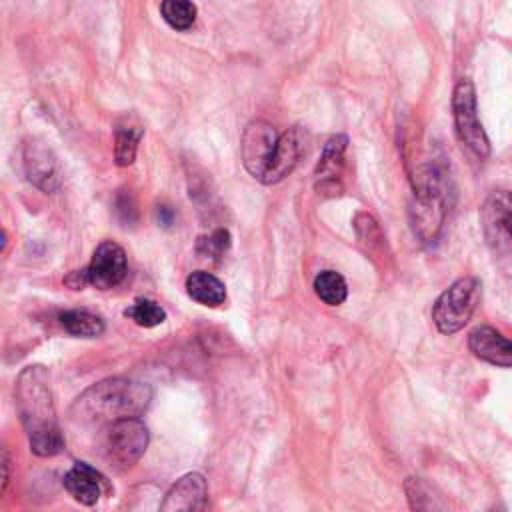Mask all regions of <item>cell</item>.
Returning <instances> with one entry per match:
<instances>
[{
	"label": "cell",
	"instance_id": "15",
	"mask_svg": "<svg viewBox=\"0 0 512 512\" xmlns=\"http://www.w3.org/2000/svg\"><path fill=\"white\" fill-rule=\"evenodd\" d=\"M102 486V474L86 462H74V466L64 474V488L76 502L84 506H92L100 500Z\"/></svg>",
	"mask_w": 512,
	"mask_h": 512
},
{
	"label": "cell",
	"instance_id": "18",
	"mask_svg": "<svg viewBox=\"0 0 512 512\" xmlns=\"http://www.w3.org/2000/svg\"><path fill=\"white\" fill-rule=\"evenodd\" d=\"M58 320L68 334L78 338H96L104 332V320L88 310H66Z\"/></svg>",
	"mask_w": 512,
	"mask_h": 512
},
{
	"label": "cell",
	"instance_id": "3",
	"mask_svg": "<svg viewBox=\"0 0 512 512\" xmlns=\"http://www.w3.org/2000/svg\"><path fill=\"white\" fill-rule=\"evenodd\" d=\"M148 446V428L138 418H120L100 430V452L114 470L134 466Z\"/></svg>",
	"mask_w": 512,
	"mask_h": 512
},
{
	"label": "cell",
	"instance_id": "13",
	"mask_svg": "<svg viewBox=\"0 0 512 512\" xmlns=\"http://www.w3.org/2000/svg\"><path fill=\"white\" fill-rule=\"evenodd\" d=\"M470 352L494 366L512 368V340L504 338L492 326H478L468 336Z\"/></svg>",
	"mask_w": 512,
	"mask_h": 512
},
{
	"label": "cell",
	"instance_id": "7",
	"mask_svg": "<svg viewBox=\"0 0 512 512\" xmlns=\"http://www.w3.org/2000/svg\"><path fill=\"white\" fill-rule=\"evenodd\" d=\"M276 144H278V134L272 124L264 120H254L244 128L240 154H242V164L250 176L262 182L272 162Z\"/></svg>",
	"mask_w": 512,
	"mask_h": 512
},
{
	"label": "cell",
	"instance_id": "9",
	"mask_svg": "<svg viewBox=\"0 0 512 512\" xmlns=\"http://www.w3.org/2000/svg\"><path fill=\"white\" fill-rule=\"evenodd\" d=\"M304 148H306V138H304V132L300 126H292L284 134H280L272 162H270L262 182L276 184L282 178H286L296 168L300 156L304 154Z\"/></svg>",
	"mask_w": 512,
	"mask_h": 512
},
{
	"label": "cell",
	"instance_id": "25",
	"mask_svg": "<svg viewBox=\"0 0 512 512\" xmlns=\"http://www.w3.org/2000/svg\"><path fill=\"white\" fill-rule=\"evenodd\" d=\"M8 480H10V456H8V450L4 448L2 450V490H0V494L6 492Z\"/></svg>",
	"mask_w": 512,
	"mask_h": 512
},
{
	"label": "cell",
	"instance_id": "11",
	"mask_svg": "<svg viewBox=\"0 0 512 512\" xmlns=\"http://www.w3.org/2000/svg\"><path fill=\"white\" fill-rule=\"evenodd\" d=\"M482 222L492 244L512 242V192H492L484 202Z\"/></svg>",
	"mask_w": 512,
	"mask_h": 512
},
{
	"label": "cell",
	"instance_id": "10",
	"mask_svg": "<svg viewBox=\"0 0 512 512\" xmlns=\"http://www.w3.org/2000/svg\"><path fill=\"white\" fill-rule=\"evenodd\" d=\"M24 172L42 192H52L58 186L56 156L40 140H28L24 144Z\"/></svg>",
	"mask_w": 512,
	"mask_h": 512
},
{
	"label": "cell",
	"instance_id": "14",
	"mask_svg": "<svg viewBox=\"0 0 512 512\" xmlns=\"http://www.w3.org/2000/svg\"><path fill=\"white\" fill-rule=\"evenodd\" d=\"M348 138L344 134L332 136L322 152V158L316 166V188L322 194H340V172L344 164V150H346Z\"/></svg>",
	"mask_w": 512,
	"mask_h": 512
},
{
	"label": "cell",
	"instance_id": "22",
	"mask_svg": "<svg viewBox=\"0 0 512 512\" xmlns=\"http://www.w3.org/2000/svg\"><path fill=\"white\" fill-rule=\"evenodd\" d=\"M228 248H230V232L226 228H218L208 236H200L196 242V252L202 258H212V260H220Z\"/></svg>",
	"mask_w": 512,
	"mask_h": 512
},
{
	"label": "cell",
	"instance_id": "4",
	"mask_svg": "<svg viewBox=\"0 0 512 512\" xmlns=\"http://www.w3.org/2000/svg\"><path fill=\"white\" fill-rule=\"evenodd\" d=\"M480 292L482 284L474 276L452 282L432 306V320L436 328L448 336L462 330L480 302Z\"/></svg>",
	"mask_w": 512,
	"mask_h": 512
},
{
	"label": "cell",
	"instance_id": "20",
	"mask_svg": "<svg viewBox=\"0 0 512 512\" xmlns=\"http://www.w3.org/2000/svg\"><path fill=\"white\" fill-rule=\"evenodd\" d=\"M160 14L174 30H188L196 20V6L192 0H162Z\"/></svg>",
	"mask_w": 512,
	"mask_h": 512
},
{
	"label": "cell",
	"instance_id": "26",
	"mask_svg": "<svg viewBox=\"0 0 512 512\" xmlns=\"http://www.w3.org/2000/svg\"><path fill=\"white\" fill-rule=\"evenodd\" d=\"M158 220L164 226H170L174 220V212L170 210V206H158Z\"/></svg>",
	"mask_w": 512,
	"mask_h": 512
},
{
	"label": "cell",
	"instance_id": "19",
	"mask_svg": "<svg viewBox=\"0 0 512 512\" xmlns=\"http://www.w3.org/2000/svg\"><path fill=\"white\" fill-rule=\"evenodd\" d=\"M314 292L316 296L326 302L328 306H338L346 300L348 296V288H346V280L342 278V274H338L336 270H322L316 278H314Z\"/></svg>",
	"mask_w": 512,
	"mask_h": 512
},
{
	"label": "cell",
	"instance_id": "21",
	"mask_svg": "<svg viewBox=\"0 0 512 512\" xmlns=\"http://www.w3.org/2000/svg\"><path fill=\"white\" fill-rule=\"evenodd\" d=\"M124 316H128L130 320H134L138 326H144V328H154L166 320L164 308L158 302L148 298L134 300V304H130L124 310Z\"/></svg>",
	"mask_w": 512,
	"mask_h": 512
},
{
	"label": "cell",
	"instance_id": "6",
	"mask_svg": "<svg viewBox=\"0 0 512 512\" xmlns=\"http://www.w3.org/2000/svg\"><path fill=\"white\" fill-rule=\"evenodd\" d=\"M444 220V192L438 182V174L432 168H424L420 178L416 200L412 206V228L422 242H432Z\"/></svg>",
	"mask_w": 512,
	"mask_h": 512
},
{
	"label": "cell",
	"instance_id": "2",
	"mask_svg": "<svg viewBox=\"0 0 512 512\" xmlns=\"http://www.w3.org/2000/svg\"><path fill=\"white\" fill-rule=\"evenodd\" d=\"M152 400V388L128 378H108L86 388L72 404V418L84 426H106L120 418H138Z\"/></svg>",
	"mask_w": 512,
	"mask_h": 512
},
{
	"label": "cell",
	"instance_id": "24",
	"mask_svg": "<svg viewBox=\"0 0 512 512\" xmlns=\"http://www.w3.org/2000/svg\"><path fill=\"white\" fill-rule=\"evenodd\" d=\"M64 284L72 290H82L84 286H88V278H86V272L84 270H72L66 278H64Z\"/></svg>",
	"mask_w": 512,
	"mask_h": 512
},
{
	"label": "cell",
	"instance_id": "23",
	"mask_svg": "<svg viewBox=\"0 0 512 512\" xmlns=\"http://www.w3.org/2000/svg\"><path fill=\"white\" fill-rule=\"evenodd\" d=\"M116 214L122 222H134L136 220V202L130 192H122L116 196Z\"/></svg>",
	"mask_w": 512,
	"mask_h": 512
},
{
	"label": "cell",
	"instance_id": "12",
	"mask_svg": "<svg viewBox=\"0 0 512 512\" xmlns=\"http://www.w3.org/2000/svg\"><path fill=\"white\" fill-rule=\"evenodd\" d=\"M208 504V488L206 480L198 472L184 474L172 488L166 492L164 502L160 504V510L172 512V510H204Z\"/></svg>",
	"mask_w": 512,
	"mask_h": 512
},
{
	"label": "cell",
	"instance_id": "8",
	"mask_svg": "<svg viewBox=\"0 0 512 512\" xmlns=\"http://www.w3.org/2000/svg\"><path fill=\"white\" fill-rule=\"evenodd\" d=\"M84 272H86L88 284L98 290H110L118 286L128 272V260H126L124 248L112 240L98 244Z\"/></svg>",
	"mask_w": 512,
	"mask_h": 512
},
{
	"label": "cell",
	"instance_id": "1",
	"mask_svg": "<svg viewBox=\"0 0 512 512\" xmlns=\"http://www.w3.org/2000/svg\"><path fill=\"white\" fill-rule=\"evenodd\" d=\"M14 398L30 450L42 458L60 454L64 436L56 418L48 370L44 366H26L16 380Z\"/></svg>",
	"mask_w": 512,
	"mask_h": 512
},
{
	"label": "cell",
	"instance_id": "17",
	"mask_svg": "<svg viewBox=\"0 0 512 512\" xmlns=\"http://www.w3.org/2000/svg\"><path fill=\"white\" fill-rule=\"evenodd\" d=\"M142 134H144V128L132 118H124L116 126V130H114V160L118 166H130L134 162Z\"/></svg>",
	"mask_w": 512,
	"mask_h": 512
},
{
	"label": "cell",
	"instance_id": "5",
	"mask_svg": "<svg viewBox=\"0 0 512 512\" xmlns=\"http://www.w3.org/2000/svg\"><path fill=\"white\" fill-rule=\"evenodd\" d=\"M452 110L454 124L460 142L478 158H486L490 154L488 136L478 120L476 108V90L470 80H460L452 94Z\"/></svg>",
	"mask_w": 512,
	"mask_h": 512
},
{
	"label": "cell",
	"instance_id": "16",
	"mask_svg": "<svg viewBox=\"0 0 512 512\" xmlns=\"http://www.w3.org/2000/svg\"><path fill=\"white\" fill-rule=\"evenodd\" d=\"M186 292L194 302L210 308H216L226 300L224 282L206 270H196L186 278Z\"/></svg>",
	"mask_w": 512,
	"mask_h": 512
}]
</instances>
